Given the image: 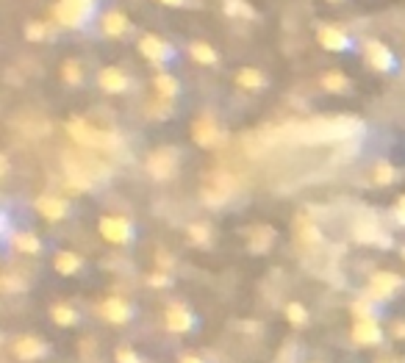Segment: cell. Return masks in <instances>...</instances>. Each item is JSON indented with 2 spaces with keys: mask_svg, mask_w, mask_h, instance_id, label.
<instances>
[{
  "mask_svg": "<svg viewBox=\"0 0 405 363\" xmlns=\"http://www.w3.org/2000/svg\"><path fill=\"white\" fill-rule=\"evenodd\" d=\"M359 131V120L350 114H342V117H322L314 122H300V125H289V128H272V131H264L261 136L267 144L280 141V139H294L303 144H325V141H347Z\"/></svg>",
  "mask_w": 405,
  "mask_h": 363,
  "instance_id": "cell-1",
  "label": "cell"
},
{
  "mask_svg": "<svg viewBox=\"0 0 405 363\" xmlns=\"http://www.w3.org/2000/svg\"><path fill=\"white\" fill-rule=\"evenodd\" d=\"M94 11V0H58L53 6V17L64 28H81Z\"/></svg>",
  "mask_w": 405,
  "mask_h": 363,
  "instance_id": "cell-2",
  "label": "cell"
},
{
  "mask_svg": "<svg viewBox=\"0 0 405 363\" xmlns=\"http://www.w3.org/2000/svg\"><path fill=\"white\" fill-rule=\"evenodd\" d=\"M70 134H73V139H75L81 147H89V150H111V147H117V144H120L114 134H106V131L89 128L84 120L70 122Z\"/></svg>",
  "mask_w": 405,
  "mask_h": 363,
  "instance_id": "cell-3",
  "label": "cell"
},
{
  "mask_svg": "<svg viewBox=\"0 0 405 363\" xmlns=\"http://www.w3.org/2000/svg\"><path fill=\"white\" fill-rule=\"evenodd\" d=\"M363 58L375 72H392L394 70V53L378 39L363 42Z\"/></svg>",
  "mask_w": 405,
  "mask_h": 363,
  "instance_id": "cell-4",
  "label": "cell"
},
{
  "mask_svg": "<svg viewBox=\"0 0 405 363\" xmlns=\"http://www.w3.org/2000/svg\"><path fill=\"white\" fill-rule=\"evenodd\" d=\"M100 236L111 244H128L134 238V225L125 217H103L100 219Z\"/></svg>",
  "mask_w": 405,
  "mask_h": 363,
  "instance_id": "cell-5",
  "label": "cell"
},
{
  "mask_svg": "<svg viewBox=\"0 0 405 363\" xmlns=\"http://www.w3.org/2000/svg\"><path fill=\"white\" fill-rule=\"evenodd\" d=\"M147 172L156 178V181H170L175 175V153L173 150H156L147 155Z\"/></svg>",
  "mask_w": 405,
  "mask_h": 363,
  "instance_id": "cell-6",
  "label": "cell"
},
{
  "mask_svg": "<svg viewBox=\"0 0 405 363\" xmlns=\"http://www.w3.org/2000/svg\"><path fill=\"white\" fill-rule=\"evenodd\" d=\"M403 280L392 272H375L369 280V288H366V297L369 300H389L394 294V288H400Z\"/></svg>",
  "mask_w": 405,
  "mask_h": 363,
  "instance_id": "cell-7",
  "label": "cell"
},
{
  "mask_svg": "<svg viewBox=\"0 0 405 363\" xmlns=\"http://www.w3.org/2000/svg\"><path fill=\"white\" fill-rule=\"evenodd\" d=\"M192 136L200 147H217L223 144V131L217 128V122L211 117H200L194 125H192Z\"/></svg>",
  "mask_w": 405,
  "mask_h": 363,
  "instance_id": "cell-8",
  "label": "cell"
},
{
  "mask_svg": "<svg viewBox=\"0 0 405 363\" xmlns=\"http://www.w3.org/2000/svg\"><path fill=\"white\" fill-rule=\"evenodd\" d=\"M97 84H100V89L108 91V94H120V91L131 89V78L120 67H103L100 75H97Z\"/></svg>",
  "mask_w": 405,
  "mask_h": 363,
  "instance_id": "cell-9",
  "label": "cell"
},
{
  "mask_svg": "<svg viewBox=\"0 0 405 363\" xmlns=\"http://www.w3.org/2000/svg\"><path fill=\"white\" fill-rule=\"evenodd\" d=\"M316 39H319V45L325 47V50H333V53H344V50H350V45H353L350 37L342 28H336V25H319Z\"/></svg>",
  "mask_w": 405,
  "mask_h": 363,
  "instance_id": "cell-10",
  "label": "cell"
},
{
  "mask_svg": "<svg viewBox=\"0 0 405 363\" xmlns=\"http://www.w3.org/2000/svg\"><path fill=\"white\" fill-rule=\"evenodd\" d=\"M353 236H356V241H363V244H383V247L392 244V238L380 230V225H378L375 219H361V222H356Z\"/></svg>",
  "mask_w": 405,
  "mask_h": 363,
  "instance_id": "cell-11",
  "label": "cell"
},
{
  "mask_svg": "<svg viewBox=\"0 0 405 363\" xmlns=\"http://www.w3.org/2000/svg\"><path fill=\"white\" fill-rule=\"evenodd\" d=\"M139 50H142V56H144V58H150V61H158V64L173 58V47L167 45L164 39L153 37V34L142 37V42H139Z\"/></svg>",
  "mask_w": 405,
  "mask_h": 363,
  "instance_id": "cell-12",
  "label": "cell"
},
{
  "mask_svg": "<svg viewBox=\"0 0 405 363\" xmlns=\"http://www.w3.org/2000/svg\"><path fill=\"white\" fill-rule=\"evenodd\" d=\"M100 314L106 321L111 324H125L131 319V305L123 300V297H108L103 305H100Z\"/></svg>",
  "mask_w": 405,
  "mask_h": 363,
  "instance_id": "cell-13",
  "label": "cell"
},
{
  "mask_svg": "<svg viewBox=\"0 0 405 363\" xmlns=\"http://www.w3.org/2000/svg\"><path fill=\"white\" fill-rule=\"evenodd\" d=\"M380 338H383V333H380L378 321H372V319H359V321L353 324V341L361 344V347H372V344H378Z\"/></svg>",
  "mask_w": 405,
  "mask_h": 363,
  "instance_id": "cell-14",
  "label": "cell"
},
{
  "mask_svg": "<svg viewBox=\"0 0 405 363\" xmlns=\"http://www.w3.org/2000/svg\"><path fill=\"white\" fill-rule=\"evenodd\" d=\"M14 355H17L20 361H37V358L45 355V344H42L37 336H23V338H17V344H14Z\"/></svg>",
  "mask_w": 405,
  "mask_h": 363,
  "instance_id": "cell-15",
  "label": "cell"
},
{
  "mask_svg": "<svg viewBox=\"0 0 405 363\" xmlns=\"http://www.w3.org/2000/svg\"><path fill=\"white\" fill-rule=\"evenodd\" d=\"M167 327L173 330V333H186V330H192L194 327V317H192V311L189 308H183V305H170L167 308Z\"/></svg>",
  "mask_w": 405,
  "mask_h": 363,
  "instance_id": "cell-16",
  "label": "cell"
},
{
  "mask_svg": "<svg viewBox=\"0 0 405 363\" xmlns=\"http://www.w3.org/2000/svg\"><path fill=\"white\" fill-rule=\"evenodd\" d=\"M37 211H39L45 219L58 222V219L67 217V203L58 200V197H39V200H37Z\"/></svg>",
  "mask_w": 405,
  "mask_h": 363,
  "instance_id": "cell-17",
  "label": "cell"
},
{
  "mask_svg": "<svg viewBox=\"0 0 405 363\" xmlns=\"http://www.w3.org/2000/svg\"><path fill=\"white\" fill-rule=\"evenodd\" d=\"M128 28H131V23L123 11H106L103 14V34L106 37H123Z\"/></svg>",
  "mask_w": 405,
  "mask_h": 363,
  "instance_id": "cell-18",
  "label": "cell"
},
{
  "mask_svg": "<svg viewBox=\"0 0 405 363\" xmlns=\"http://www.w3.org/2000/svg\"><path fill=\"white\" fill-rule=\"evenodd\" d=\"M275 241V227L267 225H256L250 230V250L258 255V253H267Z\"/></svg>",
  "mask_w": 405,
  "mask_h": 363,
  "instance_id": "cell-19",
  "label": "cell"
},
{
  "mask_svg": "<svg viewBox=\"0 0 405 363\" xmlns=\"http://www.w3.org/2000/svg\"><path fill=\"white\" fill-rule=\"evenodd\" d=\"M8 241H11V247L17 250V253H25V255H37L39 250H42V241L34 236V233H14V236H8Z\"/></svg>",
  "mask_w": 405,
  "mask_h": 363,
  "instance_id": "cell-20",
  "label": "cell"
},
{
  "mask_svg": "<svg viewBox=\"0 0 405 363\" xmlns=\"http://www.w3.org/2000/svg\"><path fill=\"white\" fill-rule=\"evenodd\" d=\"M236 84L244 87V89H264V87H267V78H264L258 70H253V67H242V70L236 72Z\"/></svg>",
  "mask_w": 405,
  "mask_h": 363,
  "instance_id": "cell-21",
  "label": "cell"
},
{
  "mask_svg": "<svg viewBox=\"0 0 405 363\" xmlns=\"http://www.w3.org/2000/svg\"><path fill=\"white\" fill-rule=\"evenodd\" d=\"M81 255H75V253H70V250H64V253H58L56 255V261H53V267H56V272L58 274H75L81 269Z\"/></svg>",
  "mask_w": 405,
  "mask_h": 363,
  "instance_id": "cell-22",
  "label": "cell"
},
{
  "mask_svg": "<svg viewBox=\"0 0 405 363\" xmlns=\"http://www.w3.org/2000/svg\"><path fill=\"white\" fill-rule=\"evenodd\" d=\"M350 78L344 75V72H325L322 75V89H328V91H333V94H344V91H350Z\"/></svg>",
  "mask_w": 405,
  "mask_h": 363,
  "instance_id": "cell-23",
  "label": "cell"
},
{
  "mask_svg": "<svg viewBox=\"0 0 405 363\" xmlns=\"http://www.w3.org/2000/svg\"><path fill=\"white\" fill-rule=\"evenodd\" d=\"M153 87H156V91H158L164 100H173V97L180 91L178 81H175L170 72H158V75L153 78Z\"/></svg>",
  "mask_w": 405,
  "mask_h": 363,
  "instance_id": "cell-24",
  "label": "cell"
},
{
  "mask_svg": "<svg viewBox=\"0 0 405 363\" xmlns=\"http://www.w3.org/2000/svg\"><path fill=\"white\" fill-rule=\"evenodd\" d=\"M372 181L378 183V186H392V183L397 181V170L389 161H378L375 170H372Z\"/></svg>",
  "mask_w": 405,
  "mask_h": 363,
  "instance_id": "cell-25",
  "label": "cell"
},
{
  "mask_svg": "<svg viewBox=\"0 0 405 363\" xmlns=\"http://www.w3.org/2000/svg\"><path fill=\"white\" fill-rule=\"evenodd\" d=\"M189 53H192V58L200 61V64H217V50L211 45H206V42H192V45H189Z\"/></svg>",
  "mask_w": 405,
  "mask_h": 363,
  "instance_id": "cell-26",
  "label": "cell"
},
{
  "mask_svg": "<svg viewBox=\"0 0 405 363\" xmlns=\"http://www.w3.org/2000/svg\"><path fill=\"white\" fill-rule=\"evenodd\" d=\"M189 238H192V244L208 247V244H211V225H206V222H192V225H189Z\"/></svg>",
  "mask_w": 405,
  "mask_h": 363,
  "instance_id": "cell-27",
  "label": "cell"
},
{
  "mask_svg": "<svg viewBox=\"0 0 405 363\" xmlns=\"http://www.w3.org/2000/svg\"><path fill=\"white\" fill-rule=\"evenodd\" d=\"M50 317H53V321H56V324H61V327H70V324H75V321H78L75 308H70V305H53Z\"/></svg>",
  "mask_w": 405,
  "mask_h": 363,
  "instance_id": "cell-28",
  "label": "cell"
},
{
  "mask_svg": "<svg viewBox=\"0 0 405 363\" xmlns=\"http://www.w3.org/2000/svg\"><path fill=\"white\" fill-rule=\"evenodd\" d=\"M208 186H214L220 194L230 197V194L236 191V178H233V175H228V172H217V175H211V183H208Z\"/></svg>",
  "mask_w": 405,
  "mask_h": 363,
  "instance_id": "cell-29",
  "label": "cell"
},
{
  "mask_svg": "<svg viewBox=\"0 0 405 363\" xmlns=\"http://www.w3.org/2000/svg\"><path fill=\"white\" fill-rule=\"evenodd\" d=\"M61 78H64L70 87H78V84L84 81V75H81V64H78V61H73V58H70V61H64V64H61Z\"/></svg>",
  "mask_w": 405,
  "mask_h": 363,
  "instance_id": "cell-30",
  "label": "cell"
},
{
  "mask_svg": "<svg viewBox=\"0 0 405 363\" xmlns=\"http://www.w3.org/2000/svg\"><path fill=\"white\" fill-rule=\"evenodd\" d=\"M286 319H289L294 327H303V324L309 321V311H306L300 302H289V305H286Z\"/></svg>",
  "mask_w": 405,
  "mask_h": 363,
  "instance_id": "cell-31",
  "label": "cell"
},
{
  "mask_svg": "<svg viewBox=\"0 0 405 363\" xmlns=\"http://www.w3.org/2000/svg\"><path fill=\"white\" fill-rule=\"evenodd\" d=\"M350 311H353V317L359 319H372L375 317V305H372V300L363 294V297H359L353 305H350Z\"/></svg>",
  "mask_w": 405,
  "mask_h": 363,
  "instance_id": "cell-32",
  "label": "cell"
},
{
  "mask_svg": "<svg viewBox=\"0 0 405 363\" xmlns=\"http://www.w3.org/2000/svg\"><path fill=\"white\" fill-rule=\"evenodd\" d=\"M297 233H300V238H303L306 244H319V241H322L319 230H316L311 222H306V219H297Z\"/></svg>",
  "mask_w": 405,
  "mask_h": 363,
  "instance_id": "cell-33",
  "label": "cell"
},
{
  "mask_svg": "<svg viewBox=\"0 0 405 363\" xmlns=\"http://www.w3.org/2000/svg\"><path fill=\"white\" fill-rule=\"evenodd\" d=\"M225 11L230 17H253V8L244 0H225Z\"/></svg>",
  "mask_w": 405,
  "mask_h": 363,
  "instance_id": "cell-34",
  "label": "cell"
},
{
  "mask_svg": "<svg viewBox=\"0 0 405 363\" xmlns=\"http://www.w3.org/2000/svg\"><path fill=\"white\" fill-rule=\"evenodd\" d=\"M203 200H206V205H211V208H220V205L225 203L228 197H225V194H220L214 186H206V189H203Z\"/></svg>",
  "mask_w": 405,
  "mask_h": 363,
  "instance_id": "cell-35",
  "label": "cell"
},
{
  "mask_svg": "<svg viewBox=\"0 0 405 363\" xmlns=\"http://www.w3.org/2000/svg\"><path fill=\"white\" fill-rule=\"evenodd\" d=\"M45 34H47L45 23H28V25H25V37H28L31 42H42Z\"/></svg>",
  "mask_w": 405,
  "mask_h": 363,
  "instance_id": "cell-36",
  "label": "cell"
},
{
  "mask_svg": "<svg viewBox=\"0 0 405 363\" xmlns=\"http://www.w3.org/2000/svg\"><path fill=\"white\" fill-rule=\"evenodd\" d=\"M147 283L150 286H156V288H164V286H170V274L167 272H153L147 277Z\"/></svg>",
  "mask_w": 405,
  "mask_h": 363,
  "instance_id": "cell-37",
  "label": "cell"
},
{
  "mask_svg": "<svg viewBox=\"0 0 405 363\" xmlns=\"http://www.w3.org/2000/svg\"><path fill=\"white\" fill-rule=\"evenodd\" d=\"M3 288H8V291H23L25 283H23V280H14L11 274H6V277H3Z\"/></svg>",
  "mask_w": 405,
  "mask_h": 363,
  "instance_id": "cell-38",
  "label": "cell"
},
{
  "mask_svg": "<svg viewBox=\"0 0 405 363\" xmlns=\"http://www.w3.org/2000/svg\"><path fill=\"white\" fill-rule=\"evenodd\" d=\"M117 363H139V358L131 350H117Z\"/></svg>",
  "mask_w": 405,
  "mask_h": 363,
  "instance_id": "cell-39",
  "label": "cell"
},
{
  "mask_svg": "<svg viewBox=\"0 0 405 363\" xmlns=\"http://www.w3.org/2000/svg\"><path fill=\"white\" fill-rule=\"evenodd\" d=\"M394 217H397L400 225H405V197H397V203H394Z\"/></svg>",
  "mask_w": 405,
  "mask_h": 363,
  "instance_id": "cell-40",
  "label": "cell"
},
{
  "mask_svg": "<svg viewBox=\"0 0 405 363\" xmlns=\"http://www.w3.org/2000/svg\"><path fill=\"white\" fill-rule=\"evenodd\" d=\"M392 336L405 341V321H394V324H392Z\"/></svg>",
  "mask_w": 405,
  "mask_h": 363,
  "instance_id": "cell-41",
  "label": "cell"
},
{
  "mask_svg": "<svg viewBox=\"0 0 405 363\" xmlns=\"http://www.w3.org/2000/svg\"><path fill=\"white\" fill-rule=\"evenodd\" d=\"M158 264H161L164 269H170V267H173V258H170L167 253H158Z\"/></svg>",
  "mask_w": 405,
  "mask_h": 363,
  "instance_id": "cell-42",
  "label": "cell"
},
{
  "mask_svg": "<svg viewBox=\"0 0 405 363\" xmlns=\"http://www.w3.org/2000/svg\"><path fill=\"white\" fill-rule=\"evenodd\" d=\"M180 363H203V361H200L197 355H183V358H180Z\"/></svg>",
  "mask_w": 405,
  "mask_h": 363,
  "instance_id": "cell-43",
  "label": "cell"
},
{
  "mask_svg": "<svg viewBox=\"0 0 405 363\" xmlns=\"http://www.w3.org/2000/svg\"><path fill=\"white\" fill-rule=\"evenodd\" d=\"M158 3H164V6H183V0H158Z\"/></svg>",
  "mask_w": 405,
  "mask_h": 363,
  "instance_id": "cell-44",
  "label": "cell"
},
{
  "mask_svg": "<svg viewBox=\"0 0 405 363\" xmlns=\"http://www.w3.org/2000/svg\"><path fill=\"white\" fill-rule=\"evenodd\" d=\"M403 255H405V247H403Z\"/></svg>",
  "mask_w": 405,
  "mask_h": 363,
  "instance_id": "cell-45",
  "label": "cell"
},
{
  "mask_svg": "<svg viewBox=\"0 0 405 363\" xmlns=\"http://www.w3.org/2000/svg\"><path fill=\"white\" fill-rule=\"evenodd\" d=\"M333 3H336V0H333Z\"/></svg>",
  "mask_w": 405,
  "mask_h": 363,
  "instance_id": "cell-46",
  "label": "cell"
}]
</instances>
